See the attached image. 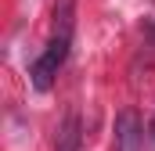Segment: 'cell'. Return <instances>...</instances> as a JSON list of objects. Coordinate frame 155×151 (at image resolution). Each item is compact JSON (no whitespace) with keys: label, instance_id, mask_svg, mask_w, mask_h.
I'll use <instances>...</instances> for the list:
<instances>
[{"label":"cell","instance_id":"6da1fadb","mask_svg":"<svg viewBox=\"0 0 155 151\" xmlns=\"http://www.w3.org/2000/svg\"><path fill=\"white\" fill-rule=\"evenodd\" d=\"M69 43H72V29H54L51 43L43 47V54L33 61L29 76H33V86H36L40 94L54 86V76H58V69H61L65 58H69Z\"/></svg>","mask_w":155,"mask_h":151},{"label":"cell","instance_id":"7a4b0ae2","mask_svg":"<svg viewBox=\"0 0 155 151\" xmlns=\"http://www.w3.org/2000/svg\"><path fill=\"white\" fill-rule=\"evenodd\" d=\"M144 140V130H141V119L137 112H119L116 115V151H141Z\"/></svg>","mask_w":155,"mask_h":151},{"label":"cell","instance_id":"3957f363","mask_svg":"<svg viewBox=\"0 0 155 151\" xmlns=\"http://www.w3.org/2000/svg\"><path fill=\"white\" fill-rule=\"evenodd\" d=\"M54 151H83V122H79L76 108H69L61 119L58 137H54Z\"/></svg>","mask_w":155,"mask_h":151},{"label":"cell","instance_id":"277c9868","mask_svg":"<svg viewBox=\"0 0 155 151\" xmlns=\"http://www.w3.org/2000/svg\"><path fill=\"white\" fill-rule=\"evenodd\" d=\"M152 133H155V119H152Z\"/></svg>","mask_w":155,"mask_h":151}]
</instances>
